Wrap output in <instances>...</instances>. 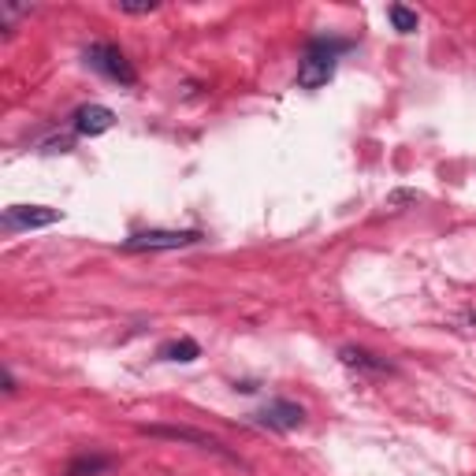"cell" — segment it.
<instances>
[{
	"instance_id": "1",
	"label": "cell",
	"mask_w": 476,
	"mask_h": 476,
	"mask_svg": "<svg viewBox=\"0 0 476 476\" xmlns=\"http://www.w3.org/2000/svg\"><path fill=\"white\" fill-rule=\"evenodd\" d=\"M350 49V41H335V37H313L305 45V56L298 64V86L302 90H320L335 75V56Z\"/></svg>"
},
{
	"instance_id": "2",
	"label": "cell",
	"mask_w": 476,
	"mask_h": 476,
	"mask_svg": "<svg viewBox=\"0 0 476 476\" xmlns=\"http://www.w3.org/2000/svg\"><path fill=\"white\" fill-rule=\"evenodd\" d=\"M86 64L105 75L109 82H119V86H134L138 82V71L131 68V60L123 56L119 45H109V41H93V45L86 49Z\"/></svg>"
},
{
	"instance_id": "3",
	"label": "cell",
	"mask_w": 476,
	"mask_h": 476,
	"mask_svg": "<svg viewBox=\"0 0 476 476\" xmlns=\"http://www.w3.org/2000/svg\"><path fill=\"white\" fill-rule=\"evenodd\" d=\"M141 436H153V440H175V443H190V447H198V450H209V454H220V458H227V462H235V465H242V458L238 454H231L220 440H213L209 432H198V428H179V424H141L138 428Z\"/></svg>"
},
{
	"instance_id": "4",
	"label": "cell",
	"mask_w": 476,
	"mask_h": 476,
	"mask_svg": "<svg viewBox=\"0 0 476 476\" xmlns=\"http://www.w3.org/2000/svg\"><path fill=\"white\" fill-rule=\"evenodd\" d=\"M205 235L201 231H138L131 238H123V254H153V250H186L198 246Z\"/></svg>"
},
{
	"instance_id": "5",
	"label": "cell",
	"mask_w": 476,
	"mask_h": 476,
	"mask_svg": "<svg viewBox=\"0 0 476 476\" xmlns=\"http://www.w3.org/2000/svg\"><path fill=\"white\" fill-rule=\"evenodd\" d=\"M250 421L268 428V432H298L305 424V409L291 399H272V402H264L261 409L250 413Z\"/></svg>"
},
{
	"instance_id": "6",
	"label": "cell",
	"mask_w": 476,
	"mask_h": 476,
	"mask_svg": "<svg viewBox=\"0 0 476 476\" xmlns=\"http://www.w3.org/2000/svg\"><path fill=\"white\" fill-rule=\"evenodd\" d=\"M60 220V209H49V205H12L0 216V223L8 231H34V227H52Z\"/></svg>"
},
{
	"instance_id": "7",
	"label": "cell",
	"mask_w": 476,
	"mask_h": 476,
	"mask_svg": "<svg viewBox=\"0 0 476 476\" xmlns=\"http://www.w3.org/2000/svg\"><path fill=\"white\" fill-rule=\"evenodd\" d=\"M71 127L82 134V138H97V134H105L116 127V112L109 105H82L71 119Z\"/></svg>"
},
{
	"instance_id": "8",
	"label": "cell",
	"mask_w": 476,
	"mask_h": 476,
	"mask_svg": "<svg viewBox=\"0 0 476 476\" xmlns=\"http://www.w3.org/2000/svg\"><path fill=\"white\" fill-rule=\"evenodd\" d=\"M339 358H343V365H350V368H361V372H376V376H383V372H391V368H395V365H391L387 358L368 354V350H361V346H343V350H339Z\"/></svg>"
},
{
	"instance_id": "9",
	"label": "cell",
	"mask_w": 476,
	"mask_h": 476,
	"mask_svg": "<svg viewBox=\"0 0 476 476\" xmlns=\"http://www.w3.org/2000/svg\"><path fill=\"white\" fill-rule=\"evenodd\" d=\"M157 358H164V361H182V365H190V361H198V358H201V346H198L194 339H172V343H164V346L157 350Z\"/></svg>"
},
{
	"instance_id": "10",
	"label": "cell",
	"mask_w": 476,
	"mask_h": 476,
	"mask_svg": "<svg viewBox=\"0 0 476 476\" xmlns=\"http://www.w3.org/2000/svg\"><path fill=\"white\" fill-rule=\"evenodd\" d=\"M109 469H112V458H105V454H82V458L68 465V476H101Z\"/></svg>"
},
{
	"instance_id": "11",
	"label": "cell",
	"mask_w": 476,
	"mask_h": 476,
	"mask_svg": "<svg viewBox=\"0 0 476 476\" xmlns=\"http://www.w3.org/2000/svg\"><path fill=\"white\" fill-rule=\"evenodd\" d=\"M387 19H391V27H395L399 34H413V30H417V12H409L402 4H391L387 8Z\"/></svg>"
},
{
	"instance_id": "12",
	"label": "cell",
	"mask_w": 476,
	"mask_h": 476,
	"mask_svg": "<svg viewBox=\"0 0 476 476\" xmlns=\"http://www.w3.org/2000/svg\"><path fill=\"white\" fill-rule=\"evenodd\" d=\"M34 8L30 4H15V0H0V19H4V30L12 34V27H15V19H23V15H30Z\"/></svg>"
},
{
	"instance_id": "13",
	"label": "cell",
	"mask_w": 476,
	"mask_h": 476,
	"mask_svg": "<svg viewBox=\"0 0 476 476\" xmlns=\"http://www.w3.org/2000/svg\"><path fill=\"white\" fill-rule=\"evenodd\" d=\"M160 4L157 0H116V12L119 15H153Z\"/></svg>"
},
{
	"instance_id": "14",
	"label": "cell",
	"mask_w": 476,
	"mask_h": 476,
	"mask_svg": "<svg viewBox=\"0 0 476 476\" xmlns=\"http://www.w3.org/2000/svg\"><path fill=\"white\" fill-rule=\"evenodd\" d=\"M406 201H421V194H413V190H399V194H391L387 205H406Z\"/></svg>"
},
{
	"instance_id": "15",
	"label": "cell",
	"mask_w": 476,
	"mask_h": 476,
	"mask_svg": "<svg viewBox=\"0 0 476 476\" xmlns=\"http://www.w3.org/2000/svg\"><path fill=\"white\" fill-rule=\"evenodd\" d=\"M4 391H8V395H15V376H12V368H4Z\"/></svg>"
}]
</instances>
